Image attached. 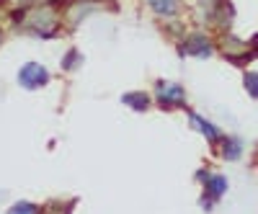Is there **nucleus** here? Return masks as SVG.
<instances>
[{
  "label": "nucleus",
  "mask_w": 258,
  "mask_h": 214,
  "mask_svg": "<svg viewBox=\"0 0 258 214\" xmlns=\"http://www.w3.org/2000/svg\"><path fill=\"white\" fill-rule=\"evenodd\" d=\"M29 26H31L41 39H49V36H54V34H57L59 21H57V16H54V11H52V8H39V11H34V13H31Z\"/></svg>",
  "instance_id": "obj_1"
},
{
  "label": "nucleus",
  "mask_w": 258,
  "mask_h": 214,
  "mask_svg": "<svg viewBox=\"0 0 258 214\" xmlns=\"http://www.w3.org/2000/svg\"><path fill=\"white\" fill-rule=\"evenodd\" d=\"M47 80H49V73L39 62H26L18 73V83L24 88H41V85H47Z\"/></svg>",
  "instance_id": "obj_2"
},
{
  "label": "nucleus",
  "mask_w": 258,
  "mask_h": 214,
  "mask_svg": "<svg viewBox=\"0 0 258 214\" xmlns=\"http://www.w3.org/2000/svg\"><path fill=\"white\" fill-rule=\"evenodd\" d=\"M158 98H160L163 109H173V106H183L186 103V93L176 83H158Z\"/></svg>",
  "instance_id": "obj_3"
},
{
  "label": "nucleus",
  "mask_w": 258,
  "mask_h": 214,
  "mask_svg": "<svg viewBox=\"0 0 258 214\" xmlns=\"http://www.w3.org/2000/svg\"><path fill=\"white\" fill-rule=\"evenodd\" d=\"M183 52H186V54H191V57H202V59H207V57H212L214 47H212V41H209L204 34H194V36H188V39H186Z\"/></svg>",
  "instance_id": "obj_4"
},
{
  "label": "nucleus",
  "mask_w": 258,
  "mask_h": 214,
  "mask_svg": "<svg viewBox=\"0 0 258 214\" xmlns=\"http://www.w3.org/2000/svg\"><path fill=\"white\" fill-rule=\"evenodd\" d=\"M188 116H191V124L197 126V129H199V132H202L209 142H217V139H220V132H217V126H214V124H209L207 119H202L199 114H194V111H191Z\"/></svg>",
  "instance_id": "obj_5"
},
{
  "label": "nucleus",
  "mask_w": 258,
  "mask_h": 214,
  "mask_svg": "<svg viewBox=\"0 0 258 214\" xmlns=\"http://www.w3.org/2000/svg\"><path fill=\"white\" fill-rule=\"evenodd\" d=\"M225 191H227V178H222V176H207V194L212 199H220Z\"/></svg>",
  "instance_id": "obj_6"
},
{
  "label": "nucleus",
  "mask_w": 258,
  "mask_h": 214,
  "mask_svg": "<svg viewBox=\"0 0 258 214\" xmlns=\"http://www.w3.org/2000/svg\"><path fill=\"white\" fill-rule=\"evenodd\" d=\"M147 6L158 16H173L178 11V0H147Z\"/></svg>",
  "instance_id": "obj_7"
},
{
  "label": "nucleus",
  "mask_w": 258,
  "mask_h": 214,
  "mask_svg": "<svg viewBox=\"0 0 258 214\" xmlns=\"http://www.w3.org/2000/svg\"><path fill=\"white\" fill-rule=\"evenodd\" d=\"M121 101H124L126 106H132L135 111H145L147 106H150L147 93H140V91H135V93H124V96H121Z\"/></svg>",
  "instance_id": "obj_8"
},
{
  "label": "nucleus",
  "mask_w": 258,
  "mask_h": 214,
  "mask_svg": "<svg viewBox=\"0 0 258 214\" xmlns=\"http://www.w3.org/2000/svg\"><path fill=\"white\" fill-rule=\"evenodd\" d=\"M240 153H243L240 139H225V145H222V155H225L227 160H238Z\"/></svg>",
  "instance_id": "obj_9"
},
{
  "label": "nucleus",
  "mask_w": 258,
  "mask_h": 214,
  "mask_svg": "<svg viewBox=\"0 0 258 214\" xmlns=\"http://www.w3.org/2000/svg\"><path fill=\"white\" fill-rule=\"evenodd\" d=\"M243 85H245L248 96L258 101V73H245V78H243Z\"/></svg>",
  "instance_id": "obj_10"
},
{
  "label": "nucleus",
  "mask_w": 258,
  "mask_h": 214,
  "mask_svg": "<svg viewBox=\"0 0 258 214\" xmlns=\"http://www.w3.org/2000/svg\"><path fill=\"white\" fill-rule=\"evenodd\" d=\"M80 52L78 49H70L68 54H64V59H62V70H75L78 65H80Z\"/></svg>",
  "instance_id": "obj_11"
},
{
  "label": "nucleus",
  "mask_w": 258,
  "mask_h": 214,
  "mask_svg": "<svg viewBox=\"0 0 258 214\" xmlns=\"http://www.w3.org/2000/svg\"><path fill=\"white\" fill-rule=\"evenodd\" d=\"M8 214H39V209H36L34 204H29V201H21V204H16Z\"/></svg>",
  "instance_id": "obj_12"
}]
</instances>
